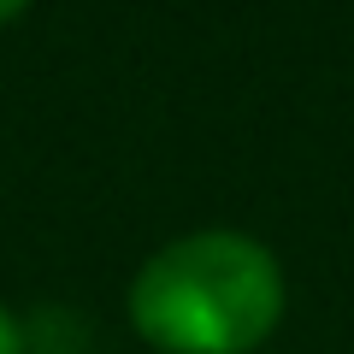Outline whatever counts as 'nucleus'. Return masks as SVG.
<instances>
[{
    "mask_svg": "<svg viewBox=\"0 0 354 354\" xmlns=\"http://www.w3.org/2000/svg\"><path fill=\"white\" fill-rule=\"evenodd\" d=\"M283 319V266L242 230H195L142 260L130 325L160 354H248Z\"/></svg>",
    "mask_w": 354,
    "mask_h": 354,
    "instance_id": "obj_1",
    "label": "nucleus"
},
{
    "mask_svg": "<svg viewBox=\"0 0 354 354\" xmlns=\"http://www.w3.org/2000/svg\"><path fill=\"white\" fill-rule=\"evenodd\" d=\"M24 348V337H18V325H12V313L0 307V354H18Z\"/></svg>",
    "mask_w": 354,
    "mask_h": 354,
    "instance_id": "obj_2",
    "label": "nucleus"
},
{
    "mask_svg": "<svg viewBox=\"0 0 354 354\" xmlns=\"http://www.w3.org/2000/svg\"><path fill=\"white\" fill-rule=\"evenodd\" d=\"M24 6H30V0H0V24H12V18L24 12Z\"/></svg>",
    "mask_w": 354,
    "mask_h": 354,
    "instance_id": "obj_3",
    "label": "nucleus"
}]
</instances>
